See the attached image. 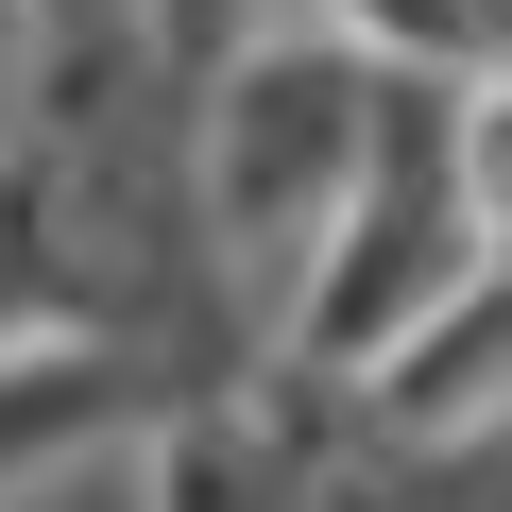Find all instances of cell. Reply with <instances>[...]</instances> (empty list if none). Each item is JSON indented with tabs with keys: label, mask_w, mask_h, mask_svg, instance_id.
I'll return each mask as SVG.
<instances>
[{
	"label": "cell",
	"mask_w": 512,
	"mask_h": 512,
	"mask_svg": "<svg viewBox=\"0 0 512 512\" xmlns=\"http://www.w3.org/2000/svg\"><path fill=\"white\" fill-rule=\"evenodd\" d=\"M376 52H444V69H495L512 52V0H342Z\"/></svg>",
	"instance_id": "7a4b0ae2"
},
{
	"label": "cell",
	"mask_w": 512,
	"mask_h": 512,
	"mask_svg": "<svg viewBox=\"0 0 512 512\" xmlns=\"http://www.w3.org/2000/svg\"><path fill=\"white\" fill-rule=\"evenodd\" d=\"M342 154H359V69H342V52L239 69V103H205V222H222L239 256H274V239L325 205Z\"/></svg>",
	"instance_id": "6da1fadb"
}]
</instances>
